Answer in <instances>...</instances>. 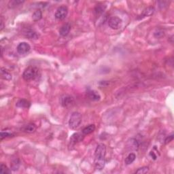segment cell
Returning a JSON list of instances; mask_svg holds the SVG:
<instances>
[{"label": "cell", "mask_w": 174, "mask_h": 174, "mask_svg": "<svg viewBox=\"0 0 174 174\" xmlns=\"http://www.w3.org/2000/svg\"><path fill=\"white\" fill-rule=\"evenodd\" d=\"M38 76H39L38 69L32 66H29L25 69L23 74V79L26 81L34 80L37 78Z\"/></svg>", "instance_id": "7a4b0ae2"}, {"label": "cell", "mask_w": 174, "mask_h": 174, "mask_svg": "<svg viewBox=\"0 0 174 174\" xmlns=\"http://www.w3.org/2000/svg\"><path fill=\"white\" fill-rule=\"evenodd\" d=\"M20 163H21V162H20L19 159H15L14 160H12V162H11V169L13 171L18 170L20 167Z\"/></svg>", "instance_id": "ffe728a7"}, {"label": "cell", "mask_w": 174, "mask_h": 174, "mask_svg": "<svg viewBox=\"0 0 174 174\" xmlns=\"http://www.w3.org/2000/svg\"><path fill=\"white\" fill-rule=\"evenodd\" d=\"M24 2V1H21V0H12V1H9L8 6L10 8H13L16 6H19V5L22 4Z\"/></svg>", "instance_id": "44dd1931"}, {"label": "cell", "mask_w": 174, "mask_h": 174, "mask_svg": "<svg viewBox=\"0 0 174 174\" xmlns=\"http://www.w3.org/2000/svg\"><path fill=\"white\" fill-rule=\"evenodd\" d=\"M31 50V46L27 42L23 41V42H21L17 46L16 48V50H17L18 53L20 54H25L28 53Z\"/></svg>", "instance_id": "52a82bcc"}, {"label": "cell", "mask_w": 174, "mask_h": 174, "mask_svg": "<svg viewBox=\"0 0 174 174\" xmlns=\"http://www.w3.org/2000/svg\"><path fill=\"white\" fill-rule=\"evenodd\" d=\"M106 146L103 144H99L95 151V166L98 170H102L106 164Z\"/></svg>", "instance_id": "6da1fadb"}, {"label": "cell", "mask_w": 174, "mask_h": 174, "mask_svg": "<svg viewBox=\"0 0 174 174\" xmlns=\"http://www.w3.org/2000/svg\"><path fill=\"white\" fill-rule=\"evenodd\" d=\"M36 127L35 124H33V123H29V124H25L23 126V128H21V130H23V132H25V133H34V132L36 130Z\"/></svg>", "instance_id": "8fae6325"}, {"label": "cell", "mask_w": 174, "mask_h": 174, "mask_svg": "<svg viewBox=\"0 0 174 174\" xmlns=\"http://www.w3.org/2000/svg\"><path fill=\"white\" fill-rule=\"evenodd\" d=\"M1 76L3 79L5 80H10L12 79V75L8 70H5V68L1 69Z\"/></svg>", "instance_id": "9a60e30c"}, {"label": "cell", "mask_w": 174, "mask_h": 174, "mask_svg": "<svg viewBox=\"0 0 174 174\" xmlns=\"http://www.w3.org/2000/svg\"><path fill=\"white\" fill-rule=\"evenodd\" d=\"M136 159V155L134 153H130L127 157H126L124 160V163L126 165H130L131 163H133L134 162V161Z\"/></svg>", "instance_id": "ac0fdd59"}, {"label": "cell", "mask_w": 174, "mask_h": 174, "mask_svg": "<svg viewBox=\"0 0 174 174\" xmlns=\"http://www.w3.org/2000/svg\"><path fill=\"white\" fill-rule=\"evenodd\" d=\"M42 17V12L40 10H37L33 12L32 15V19L34 21H39Z\"/></svg>", "instance_id": "d6986e66"}, {"label": "cell", "mask_w": 174, "mask_h": 174, "mask_svg": "<svg viewBox=\"0 0 174 174\" xmlns=\"http://www.w3.org/2000/svg\"><path fill=\"white\" fill-rule=\"evenodd\" d=\"M0 27H1V30H2L3 29V22L2 19H1V26H0Z\"/></svg>", "instance_id": "83f0119b"}, {"label": "cell", "mask_w": 174, "mask_h": 174, "mask_svg": "<svg viewBox=\"0 0 174 174\" xmlns=\"http://www.w3.org/2000/svg\"><path fill=\"white\" fill-rule=\"evenodd\" d=\"M106 5H102V4H98L95 6V13L97 16H99L101 14H102L104 12L105 10H106Z\"/></svg>", "instance_id": "2e32d148"}, {"label": "cell", "mask_w": 174, "mask_h": 174, "mask_svg": "<svg viewBox=\"0 0 174 174\" xmlns=\"http://www.w3.org/2000/svg\"><path fill=\"white\" fill-rule=\"evenodd\" d=\"M68 14V9L65 5H61L57 8L55 12V18L58 20H63Z\"/></svg>", "instance_id": "5b68a950"}, {"label": "cell", "mask_w": 174, "mask_h": 174, "mask_svg": "<svg viewBox=\"0 0 174 174\" xmlns=\"http://www.w3.org/2000/svg\"><path fill=\"white\" fill-rule=\"evenodd\" d=\"M26 37H27L29 39H37L38 37H39V34L37 32L35 31L34 30L32 29H29L25 33Z\"/></svg>", "instance_id": "5bb4252c"}, {"label": "cell", "mask_w": 174, "mask_h": 174, "mask_svg": "<svg viewBox=\"0 0 174 174\" xmlns=\"http://www.w3.org/2000/svg\"><path fill=\"white\" fill-rule=\"evenodd\" d=\"M14 134L12 133H10V132L8 131H1V139H3V138H5V137H12L13 136Z\"/></svg>", "instance_id": "cb8c5ba5"}, {"label": "cell", "mask_w": 174, "mask_h": 174, "mask_svg": "<svg viewBox=\"0 0 174 174\" xmlns=\"http://www.w3.org/2000/svg\"><path fill=\"white\" fill-rule=\"evenodd\" d=\"M82 122V115L78 112H74L71 115L69 120V126L71 129H76Z\"/></svg>", "instance_id": "3957f363"}, {"label": "cell", "mask_w": 174, "mask_h": 174, "mask_svg": "<svg viewBox=\"0 0 174 174\" xmlns=\"http://www.w3.org/2000/svg\"><path fill=\"white\" fill-rule=\"evenodd\" d=\"M84 135L82 133H75L70 137V144L74 145L83 140Z\"/></svg>", "instance_id": "9c48e42d"}, {"label": "cell", "mask_w": 174, "mask_h": 174, "mask_svg": "<svg viewBox=\"0 0 174 174\" xmlns=\"http://www.w3.org/2000/svg\"><path fill=\"white\" fill-rule=\"evenodd\" d=\"M150 156L152 157V159H154V160H156V159H157V155H155V152H150Z\"/></svg>", "instance_id": "4316f807"}, {"label": "cell", "mask_w": 174, "mask_h": 174, "mask_svg": "<svg viewBox=\"0 0 174 174\" xmlns=\"http://www.w3.org/2000/svg\"><path fill=\"white\" fill-rule=\"evenodd\" d=\"M86 95L90 100L92 101H99L100 100L101 96L97 91L93 90H89L86 92Z\"/></svg>", "instance_id": "7c38bea8"}, {"label": "cell", "mask_w": 174, "mask_h": 174, "mask_svg": "<svg viewBox=\"0 0 174 174\" xmlns=\"http://www.w3.org/2000/svg\"><path fill=\"white\" fill-rule=\"evenodd\" d=\"M149 171V167H142L139 168L137 171H135V173L139 174H145Z\"/></svg>", "instance_id": "603a6c76"}, {"label": "cell", "mask_w": 174, "mask_h": 174, "mask_svg": "<svg viewBox=\"0 0 174 174\" xmlns=\"http://www.w3.org/2000/svg\"><path fill=\"white\" fill-rule=\"evenodd\" d=\"M16 106V107H18V108H29L31 106V103L29 101L26 100V99H22L17 101Z\"/></svg>", "instance_id": "4fadbf2b"}, {"label": "cell", "mask_w": 174, "mask_h": 174, "mask_svg": "<svg viewBox=\"0 0 174 174\" xmlns=\"http://www.w3.org/2000/svg\"><path fill=\"white\" fill-rule=\"evenodd\" d=\"M74 99L73 97L70 95H63L61 99V103L63 107L64 108H70L74 104Z\"/></svg>", "instance_id": "8992f818"}, {"label": "cell", "mask_w": 174, "mask_h": 174, "mask_svg": "<svg viewBox=\"0 0 174 174\" xmlns=\"http://www.w3.org/2000/svg\"><path fill=\"white\" fill-rule=\"evenodd\" d=\"M164 35V32L161 29H157V31L155 32V36L157 38H160L162 36Z\"/></svg>", "instance_id": "d4e9b609"}, {"label": "cell", "mask_w": 174, "mask_h": 174, "mask_svg": "<svg viewBox=\"0 0 174 174\" xmlns=\"http://www.w3.org/2000/svg\"><path fill=\"white\" fill-rule=\"evenodd\" d=\"M0 173L2 174H10L11 173V170L5 165L1 163L0 166Z\"/></svg>", "instance_id": "7402d4cb"}, {"label": "cell", "mask_w": 174, "mask_h": 174, "mask_svg": "<svg viewBox=\"0 0 174 174\" xmlns=\"http://www.w3.org/2000/svg\"><path fill=\"white\" fill-rule=\"evenodd\" d=\"M173 134H171V135L167 136V137H166V139H165V144H169V143H170L171 141H173Z\"/></svg>", "instance_id": "484cf974"}, {"label": "cell", "mask_w": 174, "mask_h": 174, "mask_svg": "<svg viewBox=\"0 0 174 174\" xmlns=\"http://www.w3.org/2000/svg\"><path fill=\"white\" fill-rule=\"evenodd\" d=\"M155 8L154 7H148L146 8L145 10L143 11L142 13H141L140 15L138 16V17L137 18V20H141L144 19L146 17H149V16H152V14H154L155 12Z\"/></svg>", "instance_id": "ba28073f"}, {"label": "cell", "mask_w": 174, "mask_h": 174, "mask_svg": "<svg viewBox=\"0 0 174 174\" xmlns=\"http://www.w3.org/2000/svg\"><path fill=\"white\" fill-rule=\"evenodd\" d=\"M95 130V124H90L88 125V126H86V127H84L82 129V133L84 134V135H88V134H90L92 132L94 131V130Z\"/></svg>", "instance_id": "e0dca14e"}, {"label": "cell", "mask_w": 174, "mask_h": 174, "mask_svg": "<svg viewBox=\"0 0 174 174\" xmlns=\"http://www.w3.org/2000/svg\"><path fill=\"white\" fill-rule=\"evenodd\" d=\"M71 30V25L69 23L63 25L59 29V34L62 37H66Z\"/></svg>", "instance_id": "30bf717a"}, {"label": "cell", "mask_w": 174, "mask_h": 174, "mask_svg": "<svg viewBox=\"0 0 174 174\" xmlns=\"http://www.w3.org/2000/svg\"><path fill=\"white\" fill-rule=\"evenodd\" d=\"M122 21L118 16H112L108 21V25L112 29H118L122 26Z\"/></svg>", "instance_id": "277c9868"}]
</instances>
